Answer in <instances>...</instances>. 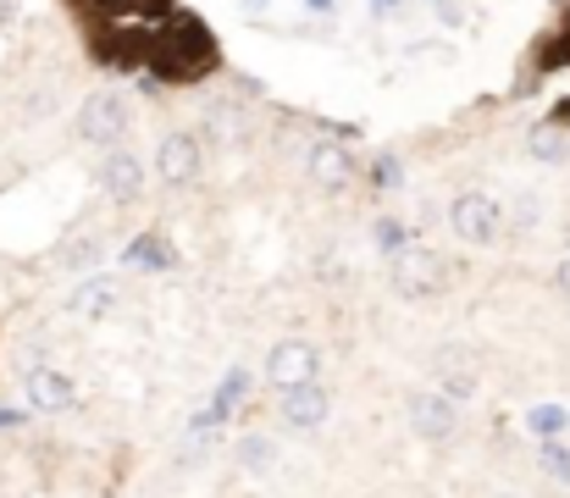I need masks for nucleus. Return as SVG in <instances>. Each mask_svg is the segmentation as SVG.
<instances>
[{
    "mask_svg": "<svg viewBox=\"0 0 570 498\" xmlns=\"http://www.w3.org/2000/svg\"><path fill=\"white\" fill-rule=\"evenodd\" d=\"M210 61H216V45H210V33H205L194 17H178L161 39H150V67H156L161 78H173V84L199 78Z\"/></svg>",
    "mask_w": 570,
    "mask_h": 498,
    "instance_id": "f257e3e1",
    "label": "nucleus"
},
{
    "mask_svg": "<svg viewBox=\"0 0 570 498\" xmlns=\"http://www.w3.org/2000/svg\"><path fill=\"white\" fill-rule=\"evenodd\" d=\"M128 128H134V117H128V100H122V95H89V100L78 106V139H89V145H100V150L122 145Z\"/></svg>",
    "mask_w": 570,
    "mask_h": 498,
    "instance_id": "f03ea898",
    "label": "nucleus"
},
{
    "mask_svg": "<svg viewBox=\"0 0 570 498\" xmlns=\"http://www.w3.org/2000/svg\"><path fill=\"white\" fill-rule=\"evenodd\" d=\"M499 222H504V205L493 199V194H454V205H449V227H454V238H465V244H493L499 238Z\"/></svg>",
    "mask_w": 570,
    "mask_h": 498,
    "instance_id": "7ed1b4c3",
    "label": "nucleus"
},
{
    "mask_svg": "<svg viewBox=\"0 0 570 498\" xmlns=\"http://www.w3.org/2000/svg\"><path fill=\"white\" fill-rule=\"evenodd\" d=\"M266 377H272L277 393H294V388L316 382V377H322V354H316V343H305V338H283V343L266 354Z\"/></svg>",
    "mask_w": 570,
    "mask_h": 498,
    "instance_id": "20e7f679",
    "label": "nucleus"
},
{
    "mask_svg": "<svg viewBox=\"0 0 570 498\" xmlns=\"http://www.w3.org/2000/svg\"><path fill=\"white\" fill-rule=\"evenodd\" d=\"M404 416H410V432L426 438V443H443V438H454V427H460L454 399H443V393H410V399H404Z\"/></svg>",
    "mask_w": 570,
    "mask_h": 498,
    "instance_id": "39448f33",
    "label": "nucleus"
},
{
    "mask_svg": "<svg viewBox=\"0 0 570 498\" xmlns=\"http://www.w3.org/2000/svg\"><path fill=\"white\" fill-rule=\"evenodd\" d=\"M277 410H283V421H288V427H299V432H316V427L327 421L333 399H327V388H322V382H305V388L283 393V399H277Z\"/></svg>",
    "mask_w": 570,
    "mask_h": 498,
    "instance_id": "423d86ee",
    "label": "nucleus"
},
{
    "mask_svg": "<svg viewBox=\"0 0 570 498\" xmlns=\"http://www.w3.org/2000/svg\"><path fill=\"white\" fill-rule=\"evenodd\" d=\"M156 172L167 183H194L199 177V139L194 134H167L161 150H156Z\"/></svg>",
    "mask_w": 570,
    "mask_h": 498,
    "instance_id": "0eeeda50",
    "label": "nucleus"
},
{
    "mask_svg": "<svg viewBox=\"0 0 570 498\" xmlns=\"http://www.w3.org/2000/svg\"><path fill=\"white\" fill-rule=\"evenodd\" d=\"M100 188H106L111 199H134V194L145 188V162L128 156V150H111V156L100 162Z\"/></svg>",
    "mask_w": 570,
    "mask_h": 498,
    "instance_id": "6e6552de",
    "label": "nucleus"
},
{
    "mask_svg": "<svg viewBox=\"0 0 570 498\" xmlns=\"http://www.w3.org/2000/svg\"><path fill=\"white\" fill-rule=\"evenodd\" d=\"M28 399H33V410H67V404H72V377L39 365V371L28 377Z\"/></svg>",
    "mask_w": 570,
    "mask_h": 498,
    "instance_id": "1a4fd4ad",
    "label": "nucleus"
},
{
    "mask_svg": "<svg viewBox=\"0 0 570 498\" xmlns=\"http://www.w3.org/2000/svg\"><path fill=\"white\" fill-rule=\"evenodd\" d=\"M393 283H399L404 294H432V283H438V261H432L426 250H410V255H399Z\"/></svg>",
    "mask_w": 570,
    "mask_h": 498,
    "instance_id": "9d476101",
    "label": "nucleus"
},
{
    "mask_svg": "<svg viewBox=\"0 0 570 498\" xmlns=\"http://www.w3.org/2000/svg\"><path fill=\"white\" fill-rule=\"evenodd\" d=\"M233 460H238L249 477H266V471H277V443H272V438H238V443H233Z\"/></svg>",
    "mask_w": 570,
    "mask_h": 498,
    "instance_id": "9b49d317",
    "label": "nucleus"
},
{
    "mask_svg": "<svg viewBox=\"0 0 570 498\" xmlns=\"http://www.w3.org/2000/svg\"><path fill=\"white\" fill-rule=\"evenodd\" d=\"M311 177H322V183H350V156L333 150V145H316V150H311Z\"/></svg>",
    "mask_w": 570,
    "mask_h": 498,
    "instance_id": "f8f14e48",
    "label": "nucleus"
},
{
    "mask_svg": "<svg viewBox=\"0 0 570 498\" xmlns=\"http://www.w3.org/2000/svg\"><path fill=\"white\" fill-rule=\"evenodd\" d=\"M527 150H532L538 162H566V156H570V134H566V128H532Z\"/></svg>",
    "mask_w": 570,
    "mask_h": 498,
    "instance_id": "ddd939ff",
    "label": "nucleus"
},
{
    "mask_svg": "<svg viewBox=\"0 0 570 498\" xmlns=\"http://www.w3.org/2000/svg\"><path fill=\"white\" fill-rule=\"evenodd\" d=\"M111 305H117V283H83L72 300V311H83V316H106Z\"/></svg>",
    "mask_w": 570,
    "mask_h": 498,
    "instance_id": "4468645a",
    "label": "nucleus"
},
{
    "mask_svg": "<svg viewBox=\"0 0 570 498\" xmlns=\"http://www.w3.org/2000/svg\"><path fill=\"white\" fill-rule=\"evenodd\" d=\"M95 244H100V238H95L89 227H83V233H72V238L61 244V255H56V266H89V261H95Z\"/></svg>",
    "mask_w": 570,
    "mask_h": 498,
    "instance_id": "2eb2a0df",
    "label": "nucleus"
},
{
    "mask_svg": "<svg viewBox=\"0 0 570 498\" xmlns=\"http://www.w3.org/2000/svg\"><path fill=\"white\" fill-rule=\"evenodd\" d=\"M527 427H532L538 438H560V432H566V410H554V404H538V410L527 416Z\"/></svg>",
    "mask_w": 570,
    "mask_h": 498,
    "instance_id": "dca6fc26",
    "label": "nucleus"
},
{
    "mask_svg": "<svg viewBox=\"0 0 570 498\" xmlns=\"http://www.w3.org/2000/svg\"><path fill=\"white\" fill-rule=\"evenodd\" d=\"M128 261H134V266H167V244H161L156 233H150V238H134Z\"/></svg>",
    "mask_w": 570,
    "mask_h": 498,
    "instance_id": "f3484780",
    "label": "nucleus"
},
{
    "mask_svg": "<svg viewBox=\"0 0 570 498\" xmlns=\"http://www.w3.org/2000/svg\"><path fill=\"white\" fill-rule=\"evenodd\" d=\"M244 393H249V377H244V371H227V377H222V393H216V410L244 404Z\"/></svg>",
    "mask_w": 570,
    "mask_h": 498,
    "instance_id": "a211bd4d",
    "label": "nucleus"
},
{
    "mask_svg": "<svg viewBox=\"0 0 570 498\" xmlns=\"http://www.w3.org/2000/svg\"><path fill=\"white\" fill-rule=\"evenodd\" d=\"M471 393H476L471 371H443V399H471Z\"/></svg>",
    "mask_w": 570,
    "mask_h": 498,
    "instance_id": "6ab92c4d",
    "label": "nucleus"
},
{
    "mask_svg": "<svg viewBox=\"0 0 570 498\" xmlns=\"http://www.w3.org/2000/svg\"><path fill=\"white\" fill-rule=\"evenodd\" d=\"M543 471H549V477H560V482H570V449L543 443Z\"/></svg>",
    "mask_w": 570,
    "mask_h": 498,
    "instance_id": "aec40b11",
    "label": "nucleus"
},
{
    "mask_svg": "<svg viewBox=\"0 0 570 498\" xmlns=\"http://www.w3.org/2000/svg\"><path fill=\"white\" fill-rule=\"evenodd\" d=\"M560 289H566V294H570V261H566V266H560Z\"/></svg>",
    "mask_w": 570,
    "mask_h": 498,
    "instance_id": "412c9836",
    "label": "nucleus"
},
{
    "mask_svg": "<svg viewBox=\"0 0 570 498\" xmlns=\"http://www.w3.org/2000/svg\"><path fill=\"white\" fill-rule=\"evenodd\" d=\"M0 22H11V0H0Z\"/></svg>",
    "mask_w": 570,
    "mask_h": 498,
    "instance_id": "4be33fe9",
    "label": "nucleus"
},
{
    "mask_svg": "<svg viewBox=\"0 0 570 498\" xmlns=\"http://www.w3.org/2000/svg\"><path fill=\"white\" fill-rule=\"evenodd\" d=\"M311 6H333V0H311Z\"/></svg>",
    "mask_w": 570,
    "mask_h": 498,
    "instance_id": "5701e85b",
    "label": "nucleus"
},
{
    "mask_svg": "<svg viewBox=\"0 0 570 498\" xmlns=\"http://www.w3.org/2000/svg\"><path fill=\"white\" fill-rule=\"evenodd\" d=\"M499 498H521V494H499Z\"/></svg>",
    "mask_w": 570,
    "mask_h": 498,
    "instance_id": "b1692460",
    "label": "nucleus"
}]
</instances>
